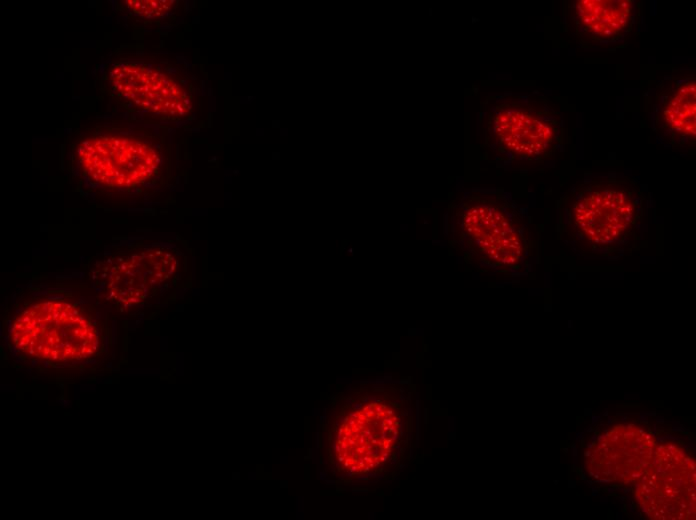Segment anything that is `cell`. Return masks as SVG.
I'll use <instances>...</instances> for the list:
<instances>
[{
    "label": "cell",
    "mask_w": 696,
    "mask_h": 520,
    "mask_svg": "<svg viewBox=\"0 0 696 520\" xmlns=\"http://www.w3.org/2000/svg\"><path fill=\"white\" fill-rule=\"evenodd\" d=\"M645 197L632 178L583 181L559 204L564 231L588 252H628L644 216Z\"/></svg>",
    "instance_id": "obj_1"
},
{
    "label": "cell",
    "mask_w": 696,
    "mask_h": 520,
    "mask_svg": "<svg viewBox=\"0 0 696 520\" xmlns=\"http://www.w3.org/2000/svg\"><path fill=\"white\" fill-rule=\"evenodd\" d=\"M83 145L79 148V160L94 182L109 187H132L157 171L158 156L140 141L122 139L121 145L116 146L110 139H102L99 145L89 141Z\"/></svg>",
    "instance_id": "obj_5"
},
{
    "label": "cell",
    "mask_w": 696,
    "mask_h": 520,
    "mask_svg": "<svg viewBox=\"0 0 696 520\" xmlns=\"http://www.w3.org/2000/svg\"><path fill=\"white\" fill-rule=\"evenodd\" d=\"M654 97L652 126L660 140L672 148H690L696 138V81L693 76L665 79Z\"/></svg>",
    "instance_id": "obj_7"
},
{
    "label": "cell",
    "mask_w": 696,
    "mask_h": 520,
    "mask_svg": "<svg viewBox=\"0 0 696 520\" xmlns=\"http://www.w3.org/2000/svg\"><path fill=\"white\" fill-rule=\"evenodd\" d=\"M98 332L75 305L46 300L30 305L13 321L10 340L22 354L52 362H71L94 355Z\"/></svg>",
    "instance_id": "obj_2"
},
{
    "label": "cell",
    "mask_w": 696,
    "mask_h": 520,
    "mask_svg": "<svg viewBox=\"0 0 696 520\" xmlns=\"http://www.w3.org/2000/svg\"><path fill=\"white\" fill-rule=\"evenodd\" d=\"M488 126L500 150L527 160L554 155L565 140L559 108L542 95L505 99L493 108Z\"/></svg>",
    "instance_id": "obj_3"
},
{
    "label": "cell",
    "mask_w": 696,
    "mask_h": 520,
    "mask_svg": "<svg viewBox=\"0 0 696 520\" xmlns=\"http://www.w3.org/2000/svg\"><path fill=\"white\" fill-rule=\"evenodd\" d=\"M633 0H575L565 12V28L583 47L614 44L632 31L637 18Z\"/></svg>",
    "instance_id": "obj_6"
},
{
    "label": "cell",
    "mask_w": 696,
    "mask_h": 520,
    "mask_svg": "<svg viewBox=\"0 0 696 520\" xmlns=\"http://www.w3.org/2000/svg\"><path fill=\"white\" fill-rule=\"evenodd\" d=\"M163 255L161 250L145 249L118 260L111 267L107 290L119 302H139L151 288L168 277L163 268L170 258L164 259Z\"/></svg>",
    "instance_id": "obj_9"
},
{
    "label": "cell",
    "mask_w": 696,
    "mask_h": 520,
    "mask_svg": "<svg viewBox=\"0 0 696 520\" xmlns=\"http://www.w3.org/2000/svg\"><path fill=\"white\" fill-rule=\"evenodd\" d=\"M118 72H119V69H118V68L114 70V74H116V75H117V74H118Z\"/></svg>",
    "instance_id": "obj_10"
},
{
    "label": "cell",
    "mask_w": 696,
    "mask_h": 520,
    "mask_svg": "<svg viewBox=\"0 0 696 520\" xmlns=\"http://www.w3.org/2000/svg\"><path fill=\"white\" fill-rule=\"evenodd\" d=\"M464 224L486 260L516 267L527 244L520 221L507 204L490 199L474 201L464 214Z\"/></svg>",
    "instance_id": "obj_4"
},
{
    "label": "cell",
    "mask_w": 696,
    "mask_h": 520,
    "mask_svg": "<svg viewBox=\"0 0 696 520\" xmlns=\"http://www.w3.org/2000/svg\"><path fill=\"white\" fill-rule=\"evenodd\" d=\"M381 406L368 405L350 414L340 427L337 441L339 461L352 472H363L384 461L389 419Z\"/></svg>",
    "instance_id": "obj_8"
}]
</instances>
